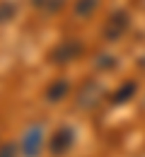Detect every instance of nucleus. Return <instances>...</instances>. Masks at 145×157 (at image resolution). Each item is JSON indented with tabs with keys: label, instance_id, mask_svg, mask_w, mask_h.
I'll return each mask as SVG.
<instances>
[{
	"label": "nucleus",
	"instance_id": "nucleus-5",
	"mask_svg": "<svg viewBox=\"0 0 145 157\" xmlns=\"http://www.w3.org/2000/svg\"><path fill=\"white\" fill-rule=\"evenodd\" d=\"M65 90H68V82L61 80V82H53L51 87H48V92H46V97L51 99V101H56V99H61L65 94Z\"/></svg>",
	"mask_w": 145,
	"mask_h": 157
},
{
	"label": "nucleus",
	"instance_id": "nucleus-8",
	"mask_svg": "<svg viewBox=\"0 0 145 157\" xmlns=\"http://www.w3.org/2000/svg\"><path fill=\"white\" fill-rule=\"evenodd\" d=\"M131 92H135V85H131V82H128V85H126L124 90H121V92L116 94V101H126V99H128V94H131Z\"/></svg>",
	"mask_w": 145,
	"mask_h": 157
},
{
	"label": "nucleus",
	"instance_id": "nucleus-9",
	"mask_svg": "<svg viewBox=\"0 0 145 157\" xmlns=\"http://www.w3.org/2000/svg\"><path fill=\"white\" fill-rule=\"evenodd\" d=\"M15 152H17V147L10 143V145H5V147L0 150V157H15Z\"/></svg>",
	"mask_w": 145,
	"mask_h": 157
},
{
	"label": "nucleus",
	"instance_id": "nucleus-2",
	"mask_svg": "<svg viewBox=\"0 0 145 157\" xmlns=\"http://www.w3.org/2000/svg\"><path fill=\"white\" fill-rule=\"evenodd\" d=\"M39 143H41V128H29L20 140V150L27 157H34L39 150Z\"/></svg>",
	"mask_w": 145,
	"mask_h": 157
},
{
	"label": "nucleus",
	"instance_id": "nucleus-7",
	"mask_svg": "<svg viewBox=\"0 0 145 157\" xmlns=\"http://www.w3.org/2000/svg\"><path fill=\"white\" fill-rule=\"evenodd\" d=\"M12 15H15V5L12 2H0V22L12 20Z\"/></svg>",
	"mask_w": 145,
	"mask_h": 157
},
{
	"label": "nucleus",
	"instance_id": "nucleus-4",
	"mask_svg": "<svg viewBox=\"0 0 145 157\" xmlns=\"http://www.w3.org/2000/svg\"><path fill=\"white\" fill-rule=\"evenodd\" d=\"M78 53H80V46H78L75 41H65V44H63L61 48H58V51L53 53V60H61V63H63V60H70V58H75Z\"/></svg>",
	"mask_w": 145,
	"mask_h": 157
},
{
	"label": "nucleus",
	"instance_id": "nucleus-3",
	"mask_svg": "<svg viewBox=\"0 0 145 157\" xmlns=\"http://www.w3.org/2000/svg\"><path fill=\"white\" fill-rule=\"evenodd\" d=\"M70 145H73V131H70V128H63V131H58V133L53 136V140H51V152H53V155H61Z\"/></svg>",
	"mask_w": 145,
	"mask_h": 157
},
{
	"label": "nucleus",
	"instance_id": "nucleus-1",
	"mask_svg": "<svg viewBox=\"0 0 145 157\" xmlns=\"http://www.w3.org/2000/svg\"><path fill=\"white\" fill-rule=\"evenodd\" d=\"M126 29H128V15H126V12L111 15L109 22H106V27H104V36H106L109 41H116Z\"/></svg>",
	"mask_w": 145,
	"mask_h": 157
},
{
	"label": "nucleus",
	"instance_id": "nucleus-6",
	"mask_svg": "<svg viewBox=\"0 0 145 157\" xmlns=\"http://www.w3.org/2000/svg\"><path fill=\"white\" fill-rule=\"evenodd\" d=\"M94 7H97V0H78L75 15H78V17H87V15H92Z\"/></svg>",
	"mask_w": 145,
	"mask_h": 157
}]
</instances>
